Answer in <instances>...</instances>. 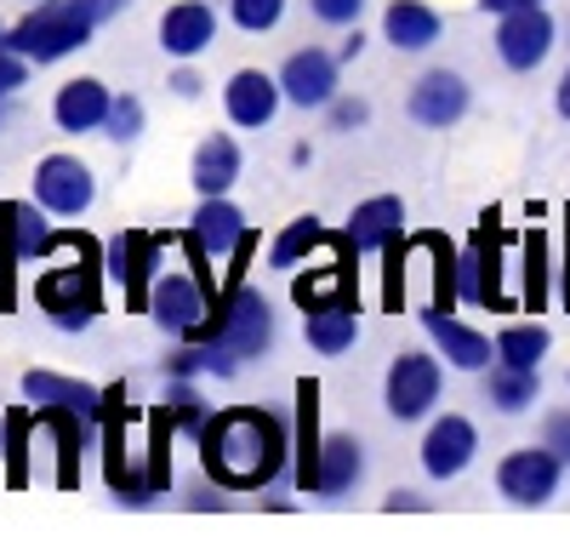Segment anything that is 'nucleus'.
<instances>
[{
	"instance_id": "nucleus-19",
	"label": "nucleus",
	"mask_w": 570,
	"mask_h": 548,
	"mask_svg": "<svg viewBox=\"0 0 570 548\" xmlns=\"http://www.w3.org/2000/svg\"><path fill=\"white\" fill-rule=\"evenodd\" d=\"M35 423L52 434V446H58V486L69 491L80 480V457L91 451V440L104 434V423L80 418V411H58V405H35Z\"/></svg>"
},
{
	"instance_id": "nucleus-16",
	"label": "nucleus",
	"mask_w": 570,
	"mask_h": 548,
	"mask_svg": "<svg viewBox=\"0 0 570 548\" xmlns=\"http://www.w3.org/2000/svg\"><path fill=\"white\" fill-rule=\"evenodd\" d=\"M422 326H428V337L440 343V354L456 365V372H491V360H497V337L462 326V320H456L451 309H434V303L422 309Z\"/></svg>"
},
{
	"instance_id": "nucleus-44",
	"label": "nucleus",
	"mask_w": 570,
	"mask_h": 548,
	"mask_svg": "<svg viewBox=\"0 0 570 548\" xmlns=\"http://www.w3.org/2000/svg\"><path fill=\"white\" fill-rule=\"evenodd\" d=\"M171 91H177V98H200V75L195 69H177L171 75Z\"/></svg>"
},
{
	"instance_id": "nucleus-3",
	"label": "nucleus",
	"mask_w": 570,
	"mask_h": 548,
	"mask_svg": "<svg viewBox=\"0 0 570 548\" xmlns=\"http://www.w3.org/2000/svg\"><path fill=\"white\" fill-rule=\"evenodd\" d=\"M91 35H98V23L80 12V0H40L23 23H12L7 46L23 52L29 63H63L69 52H80Z\"/></svg>"
},
{
	"instance_id": "nucleus-2",
	"label": "nucleus",
	"mask_w": 570,
	"mask_h": 548,
	"mask_svg": "<svg viewBox=\"0 0 570 548\" xmlns=\"http://www.w3.org/2000/svg\"><path fill=\"white\" fill-rule=\"evenodd\" d=\"M63 252L69 257L35 281V303L58 332H86L104 314V263L86 235H63Z\"/></svg>"
},
{
	"instance_id": "nucleus-40",
	"label": "nucleus",
	"mask_w": 570,
	"mask_h": 548,
	"mask_svg": "<svg viewBox=\"0 0 570 548\" xmlns=\"http://www.w3.org/2000/svg\"><path fill=\"white\" fill-rule=\"evenodd\" d=\"M542 446H553L564 463H570V405H564V411H548V418H542Z\"/></svg>"
},
{
	"instance_id": "nucleus-25",
	"label": "nucleus",
	"mask_w": 570,
	"mask_h": 548,
	"mask_svg": "<svg viewBox=\"0 0 570 548\" xmlns=\"http://www.w3.org/2000/svg\"><path fill=\"white\" fill-rule=\"evenodd\" d=\"M240 144H234L228 131H212V137H200V149H195V160H188V183L200 189V200L206 195H228L234 183H240Z\"/></svg>"
},
{
	"instance_id": "nucleus-51",
	"label": "nucleus",
	"mask_w": 570,
	"mask_h": 548,
	"mask_svg": "<svg viewBox=\"0 0 570 548\" xmlns=\"http://www.w3.org/2000/svg\"><path fill=\"white\" fill-rule=\"evenodd\" d=\"M29 7H40V0H29Z\"/></svg>"
},
{
	"instance_id": "nucleus-7",
	"label": "nucleus",
	"mask_w": 570,
	"mask_h": 548,
	"mask_svg": "<svg viewBox=\"0 0 570 548\" xmlns=\"http://www.w3.org/2000/svg\"><path fill=\"white\" fill-rule=\"evenodd\" d=\"M559 474H564V457L553 446H519L497 463V491L519 509H542L559 491Z\"/></svg>"
},
{
	"instance_id": "nucleus-11",
	"label": "nucleus",
	"mask_w": 570,
	"mask_h": 548,
	"mask_svg": "<svg viewBox=\"0 0 570 548\" xmlns=\"http://www.w3.org/2000/svg\"><path fill=\"white\" fill-rule=\"evenodd\" d=\"M35 200L52 217H86L91 200H98V177L75 155H46L35 166Z\"/></svg>"
},
{
	"instance_id": "nucleus-22",
	"label": "nucleus",
	"mask_w": 570,
	"mask_h": 548,
	"mask_svg": "<svg viewBox=\"0 0 570 548\" xmlns=\"http://www.w3.org/2000/svg\"><path fill=\"white\" fill-rule=\"evenodd\" d=\"M212 40H217V12L206 7V0H177V7L160 18V46H166V58H177V63L200 58Z\"/></svg>"
},
{
	"instance_id": "nucleus-31",
	"label": "nucleus",
	"mask_w": 570,
	"mask_h": 548,
	"mask_svg": "<svg viewBox=\"0 0 570 548\" xmlns=\"http://www.w3.org/2000/svg\"><path fill=\"white\" fill-rule=\"evenodd\" d=\"M537 372H519V365H491V378H485V400L497 411H508V418H519V411H531L537 405Z\"/></svg>"
},
{
	"instance_id": "nucleus-9",
	"label": "nucleus",
	"mask_w": 570,
	"mask_h": 548,
	"mask_svg": "<svg viewBox=\"0 0 570 548\" xmlns=\"http://www.w3.org/2000/svg\"><path fill=\"white\" fill-rule=\"evenodd\" d=\"M502 228L497 217H480V228H473L468 252L456 257V297L473 303V309H502Z\"/></svg>"
},
{
	"instance_id": "nucleus-49",
	"label": "nucleus",
	"mask_w": 570,
	"mask_h": 548,
	"mask_svg": "<svg viewBox=\"0 0 570 548\" xmlns=\"http://www.w3.org/2000/svg\"><path fill=\"white\" fill-rule=\"evenodd\" d=\"M7 35H12V29H7V23H0V46H7Z\"/></svg>"
},
{
	"instance_id": "nucleus-33",
	"label": "nucleus",
	"mask_w": 570,
	"mask_h": 548,
	"mask_svg": "<svg viewBox=\"0 0 570 548\" xmlns=\"http://www.w3.org/2000/svg\"><path fill=\"white\" fill-rule=\"evenodd\" d=\"M35 405L0 418V457H7V486H29V434H35Z\"/></svg>"
},
{
	"instance_id": "nucleus-20",
	"label": "nucleus",
	"mask_w": 570,
	"mask_h": 548,
	"mask_svg": "<svg viewBox=\"0 0 570 548\" xmlns=\"http://www.w3.org/2000/svg\"><path fill=\"white\" fill-rule=\"evenodd\" d=\"M109 109H115V91H109L104 80H91V75L63 80V86H58V98H52V120H58V131H69V137H80V131H104Z\"/></svg>"
},
{
	"instance_id": "nucleus-10",
	"label": "nucleus",
	"mask_w": 570,
	"mask_h": 548,
	"mask_svg": "<svg viewBox=\"0 0 570 548\" xmlns=\"http://www.w3.org/2000/svg\"><path fill=\"white\" fill-rule=\"evenodd\" d=\"M553 46H559V23H553L548 7H525V12L497 18V58H502L513 75L542 69Z\"/></svg>"
},
{
	"instance_id": "nucleus-26",
	"label": "nucleus",
	"mask_w": 570,
	"mask_h": 548,
	"mask_svg": "<svg viewBox=\"0 0 570 548\" xmlns=\"http://www.w3.org/2000/svg\"><path fill=\"white\" fill-rule=\"evenodd\" d=\"M365 474V446L354 434H325L320 440V474H314V497H348Z\"/></svg>"
},
{
	"instance_id": "nucleus-35",
	"label": "nucleus",
	"mask_w": 570,
	"mask_h": 548,
	"mask_svg": "<svg viewBox=\"0 0 570 548\" xmlns=\"http://www.w3.org/2000/svg\"><path fill=\"white\" fill-rule=\"evenodd\" d=\"M228 18H234V29H246V35H268L285 18V0H228Z\"/></svg>"
},
{
	"instance_id": "nucleus-14",
	"label": "nucleus",
	"mask_w": 570,
	"mask_h": 548,
	"mask_svg": "<svg viewBox=\"0 0 570 548\" xmlns=\"http://www.w3.org/2000/svg\"><path fill=\"white\" fill-rule=\"evenodd\" d=\"M468 104H473V91H468V80H462L456 69H428V75L411 86V98H405L411 120L428 126V131L456 126V120L468 115Z\"/></svg>"
},
{
	"instance_id": "nucleus-37",
	"label": "nucleus",
	"mask_w": 570,
	"mask_h": 548,
	"mask_svg": "<svg viewBox=\"0 0 570 548\" xmlns=\"http://www.w3.org/2000/svg\"><path fill=\"white\" fill-rule=\"evenodd\" d=\"M365 120H371V104L365 98H331L325 104V126L331 131H360Z\"/></svg>"
},
{
	"instance_id": "nucleus-30",
	"label": "nucleus",
	"mask_w": 570,
	"mask_h": 548,
	"mask_svg": "<svg viewBox=\"0 0 570 548\" xmlns=\"http://www.w3.org/2000/svg\"><path fill=\"white\" fill-rule=\"evenodd\" d=\"M553 349L548 326L537 320H519V326H502L497 332V365H519V372H542V354Z\"/></svg>"
},
{
	"instance_id": "nucleus-1",
	"label": "nucleus",
	"mask_w": 570,
	"mask_h": 548,
	"mask_svg": "<svg viewBox=\"0 0 570 548\" xmlns=\"http://www.w3.org/2000/svg\"><path fill=\"white\" fill-rule=\"evenodd\" d=\"M285 457H292V434H285V418L268 405H228L200 434V463L228 491L274 486L285 474Z\"/></svg>"
},
{
	"instance_id": "nucleus-21",
	"label": "nucleus",
	"mask_w": 570,
	"mask_h": 548,
	"mask_svg": "<svg viewBox=\"0 0 570 548\" xmlns=\"http://www.w3.org/2000/svg\"><path fill=\"white\" fill-rule=\"evenodd\" d=\"M343 235H348L354 252H376V257H383V252L405 235V200H400V195H371V200H360Z\"/></svg>"
},
{
	"instance_id": "nucleus-43",
	"label": "nucleus",
	"mask_w": 570,
	"mask_h": 548,
	"mask_svg": "<svg viewBox=\"0 0 570 548\" xmlns=\"http://www.w3.org/2000/svg\"><path fill=\"white\" fill-rule=\"evenodd\" d=\"M80 12H86L91 23H109L115 12H126V0H80Z\"/></svg>"
},
{
	"instance_id": "nucleus-39",
	"label": "nucleus",
	"mask_w": 570,
	"mask_h": 548,
	"mask_svg": "<svg viewBox=\"0 0 570 548\" xmlns=\"http://www.w3.org/2000/svg\"><path fill=\"white\" fill-rule=\"evenodd\" d=\"M23 80H29V58L12 52V46H0V104H7Z\"/></svg>"
},
{
	"instance_id": "nucleus-8",
	"label": "nucleus",
	"mask_w": 570,
	"mask_h": 548,
	"mask_svg": "<svg viewBox=\"0 0 570 548\" xmlns=\"http://www.w3.org/2000/svg\"><path fill=\"white\" fill-rule=\"evenodd\" d=\"M440 389H445L440 360L411 349V354H400V360L389 365L383 405H389V418H400V423H416V418H428V411L440 405Z\"/></svg>"
},
{
	"instance_id": "nucleus-15",
	"label": "nucleus",
	"mask_w": 570,
	"mask_h": 548,
	"mask_svg": "<svg viewBox=\"0 0 570 548\" xmlns=\"http://www.w3.org/2000/svg\"><path fill=\"white\" fill-rule=\"evenodd\" d=\"M46 217H52V212H46L40 200H0V246H7L18 263L52 257L63 235Z\"/></svg>"
},
{
	"instance_id": "nucleus-36",
	"label": "nucleus",
	"mask_w": 570,
	"mask_h": 548,
	"mask_svg": "<svg viewBox=\"0 0 570 548\" xmlns=\"http://www.w3.org/2000/svg\"><path fill=\"white\" fill-rule=\"evenodd\" d=\"M142 120H149V115H142V98H131V91H126V98H115V109L104 120V137H115V144H137Z\"/></svg>"
},
{
	"instance_id": "nucleus-32",
	"label": "nucleus",
	"mask_w": 570,
	"mask_h": 548,
	"mask_svg": "<svg viewBox=\"0 0 570 548\" xmlns=\"http://www.w3.org/2000/svg\"><path fill=\"white\" fill-rule=\"evenodd\" d=\"M166 423L183 434V440H195L200 446V434H206V423H212V405L200 400V389H188V378H171V394H166Z\"/></svg>"
},
{
	"instance_id": "nucleus-5",
	"label": "nucleus",
	"mask_w": 570,
	"mask_h": 548,
	"mask_svg": "<svg viewBox=\"0 0 570 548\" xmlns=\"http://www.w3.org/2000/svg\"><path fill=\"white\" fill-rule=\"evenodd\" d=\"M217 292L206 286V274L200 268H160L155 274V292H149V314L160 332H171V337H195L206 320H212V303Z\"/></svg>"
},
{
	"instance_id": "nucleus-23",
	"label": "nucleus",
	"mask_w": 570,
	"mask_h": 548,
	"mask_svg": "<svg viewBox=\"0 0 570 548\" xmlns=\"http://www.w3.org/2000/svg\"><path fill=\"white\" fill-rule=\"evenodd\" d=\"M303 332H308V349H320V354H348V349L360 343V309H354V292L303 309Z\"/></svg>"
},
{
	"instance_id": "nucleus-17",
	"label": "nucleus",
	"mask_w": 570,
	"mask_h": 548,
	"mask_svg": "<svg viewBox=\"0 0 570 548\" xmlns=\"http://www.w3.org/2000/svg\"><path fill=\"white\" fill-rule=\"evenodd\" d=\"M285 104V91H279V75H263V69H234L228 86H223V109L234 126H246V131H263Z\"/></svg>"
},
{
	"instance_id": "nucleus-46",
	"label": "nucleus",
	"mask_w": 570,
	"mask_h": 548,
	"mask_svg": "<svg viewBox=\"0 0 570 548\" xmlns=\"http://www.w3.org/2000/svg\"><path fill=\"white\" fill-rule=\"evenodd\" d=\"M360 46H365V35H360V23H354V35L343 40V52H337V58H343V63H348V58H360Z\"/></svg>"
},
{
	"instance_id": "nucleus-41",
	"label": "nucleus",
	"mask_w": 570,
	"mask_h": 548,
	"mask_svg": "<svg viewBox=\"0 0 570 548\" xmlns=\"http://www.w3.org/2000/svg\"><path fill=\"white\" fill-rule=\"evenodd\" d=\"M18 303V257L0 246V309H12Z\"/></svg>"
},
{
	"instance_id": "nucleus-29",
	"label": "nucleus",
	"mask_w": 570,
	"mask_h": 548,
	"mask_svg": "<svg viewBox=\"0 0 570 548\" xmlns=\"http://www.w3.org/2000/svg\"><path fill=\"white\" fill-rule=\"evenodd\" d=\"M320 246H331V228H325L320 217H292V223L274 235V246H268V268L297 274V268L308 263V252H320Z\"/></svg>"
},
{
	"instance_id": "nucleus-45",
	"label": "nucleus",
	"mask_w": 570,
	"mask_h": 548,
	"mask_svg": "<svg viewBox=\"0 0 570 548\" xmlns=\"http://www.w3.org/2000/svg\"><path fill=\"white\" fill-rule=\"evenodd\" d=\"M553 104H559V115H564V120H570V69H564V75H559V91H553Z\"/></svg>"
},
{
	"instance_id": "nucleus-50",
	"label": "nucleus",
	"mask_w": 570,
	"mask_h": 548,
	"mask_svg": "<svg viewBox=\"0 0 570 548\" xmlns=\"http://www.w3.org/2000/svg\"><path fill=\"white\" fill-rule=\"evenodd\" d=\"M0 126H7V104H0Z\"/></svg>"
},
{
	"instance_id": "nucleus-38",
	"label": "nucleus",
	"mask_w": 570,
	"mask_h": 548,
	"mask_svg": "<svg viewBox=\"0 0 570 548\" xmlns=\"http://www.w3.org/2000/svg\"><path fill=\"white\" fill-rule=\"evenodd\" d=\"M308 12H314L320 23H331V29H348V23H360L365 0H308Z\"/></svg>"
},
{
	"instance_id": "nucleus-4",
	"label": "nucleus",
	"mask_w": 570,
	"mask_h": 548,
	"mask_svg": "<svg viewBox=\"0 0 570 548\" xmlns=\"http://www.w3.org/2000/svg\"><path fill=\"white\" fill-rule=\"evenodd\" d=\"M195 337H217L223 349H234L240 360H252V354H263L268 343H274V309H268V297L257 292V286H228L223 297H217V309H212V320L195 332Z\"/></svg>"
},
{
	"instance_id": "nucleus-47",
	"label": "nucleus",
	"mask_w": 570,
	"mask_h": 548,
	"mask_svg": "<svg viewBox=\"0 0 570 548\" xmlns=\"http://www.w3.org/2000/svg\"><path fill=\"white\" fill-rule=\"evenodd\" d=\"M383 509H389V515H400V509H416V497H411V491H394V497L383 502Z\"/></svg>"
},
{
	"instance_id": "nucleus-34",
	"label": "nucleus",
	"mask_w": 570,
	"mask_h": 548,
	"mask_svg": "<svg viewBox=\"0 0 570 548\" xmlns=\"http://www.w3.org/2000/svg\"><path fill=\"white\" fill-rule=\"evenodd\" d=\"M519 274H525V309L542 314V309H548V235H542V228H531V235H525Z\"/></svg>"
},
{
	"instance_id": "nucleus-48",
	"label": "nucleus",
	"mask_w": 570,
	"mask_h": 548,
	"mask_svg": "<svg viewBox=\"0 0 570 548\" xmlns=\"http://www.w3.org/2000/svg\"><path fill=\"white\" fill-rule=\"evenodd\" d=\"M564 223H570V206H564ZM564 309H570V252H564Z\"/></svg>"
},
{
	"instance_id": "nucleus-42",
	"label": "nucleus",
	"mask_w": 570,
	"mask_h": 548,
	"mask_svg": "<svg viewBox=\"0 0 570 548\" xmlns=\"http://www.w3.org/2000/svg\"><path fill=\"white\" fill-rule=\"evenodd\" d=\"M525 7H548V0H480L485 18H508V12H525Z\"/></svg>"
},
{
	"instance_id": "nucleus-28",
	"label": "nucleus",
	"mask_w": 570,
	"mask_h": 548,
	"mask_svg": "<svg viewBox=\"0 0 570 548\" xmlns=\"http://www.w3.org/2000/svg\"><path fill=\"white\" fill-rule=\"evenodd\" d=\"M320 383H297V440H292V480L314 491L320 474Z\"/></svg>"
},
{
	"instance_id": "nucleus-13",
	"label": "nucleus",
	"mask_w": 570,
	"mask_h": 548,
	"mask_svg": "<svg viewBox=\"0 0 570 548\" xmlns=\"http://www.w3.org/2000/svg\"><path fill=\"white\" fill-rule=\"evenodd\" d=\"M188 241H195V246L212 257V268H217V263H228L234 252L252 241V223H246V212L234 206L228 195H206L200 212L188 217Z\"/></svg>"
},
{
	"instance_id": "nucleus-18",
	"label": "nucleus",
	"mask_w": 570,
	"mask_h": 548,
	"mask_svg": "<svg viewBox=\"0 0 570 548\" xmlns=\"http://www.w3.org/2000/svg\"><path fill=\"white\" fill-rule=\"evenodd\" d=\"M473 451H480V429L468 418H456V411H445V418L428 423V434H422V469L434 480H456L473 463Z\"/></svg>"
},
{
	"instance_id": "nucleus-12",
	"label": "nucleus",
	"mask_w": 570,
	"mask_h": 548,
	"mask_svg": "<svg viewBox=\"0 0 570 548\" xmlns=\"http://www.w3.org/2000/svg\"><path fill=\"white\" fill-rule=\"evenodd\" d=\"M337 69L343 58L337 52H325V46H303V52H292L279 63V91H285V104H297V109H325L331 98H337Z\"/></svg>"
},
{
	"instance_id": "nucleus-24",
	"label": "nucleus",
	"mask_w": 570,
	"mask_h": 548,
	"mask_svg": "<svg viewBox=\"0 0 570 548\" xmlns=\"http://www.w3.org/2000/svg\"><path fill=\"white\" fill-rule=\"evenodd\" d=\"M104 394L109 389H91V383L63 378V372H23V400L29 405H58V411H80V418L104 423Z\"/></svg>"
},
{
	"instance_id": "nucleus-27",
	"label": "nucleus",
	"mask_w": 570,
	"mask_h": 548,
	"mask_svg": "<svg viewBox=\"0 0 570 548\" xmlns=\"http://www.w3.org/2000/svg\"><path fill=\"white\" fill-rule=\"evenodd\" d=\"M440 12L422 7V0H389L383 12V40L394 46V52H428V46L440 40Z\"/></svg>"
},
{
	"instance_id": "nucleus-6",
	"label": "nucleus",
	"mask_w": 570,
	"mask_h": 548,
	"mask_svg": "<svg viewBox=\"0 0 570 548\" xmlns=\"http://www.w3.org/2000/svg\"><path fill=\"white\" fill-rule=\"evenodd\" d=\"M171 246V235H149V228H120L104 252L109 281L126 292V309H149L155 274H160V252Z\"/></svg>"
}]
</instances>
